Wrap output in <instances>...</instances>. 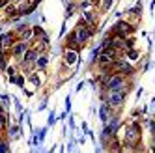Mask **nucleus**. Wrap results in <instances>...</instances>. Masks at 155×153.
<instances>
[{"mask_svg":"<svg viewBox=\"0 0 155 153\" xmlns=\"http://www.w3.org/2000/svg\"><path fill=\"white\" fill-rule=\"evenodd\" d=\"M103 86H105L107 92H125L127 93L131 88V82H129V76L120 75V73H112Z\"/></svg>","mask_w":155,"mask_h":153,"instance_id":"nucleus-1","label":"nucleus"},{"mask_svg":"<svg viewBox=\"0 0 155 153\" xmlns=\"http://www.w3.org/2000/svg\"><path fill=\"white\" fill-rule=\"evenodd\" d=\"M124 142L127 146H133V148H137L140 144V140H142V127L138 122H135V119H131V122L125 125L124 129Z\"/></svg>","mask_w":155,"mask_h":153,"instance_id":"nucleus-2","label":"nucleus"},{"mask_svg":"<svg viewBox=\"0 0 155 153\" xmlns=\"http://www.w3.org/2000/svg\"><path fill=\"white\" fill-rule=\"evenodd\" d=\"M73 32H75V37H77V43H79V47H84L86 43L90 41V37L94 36V32H95V30H92L90 26L84 23V21H81V23L75 26Z\"/></svg>","mask_w":155,"mask_h":153,"instance_id":"nucleus-3","label":"nucleus"},{"mask_svg":"<svg viewBox=\"0 0 155 153\" xmlns=\"http://www.w3.org/2000/svg\"><path fill=\"white\" fill-rule=\"evenodd\" d=\"M125 92H107V95H105V103L112 108V110H118V108L124 105V101H125Z\"/></svg>","mask_w":155,"mask_h":153,"instance_id":"nucleus-4","label":"nucleus"},{"mask_svg":"<svg viewBox=\"0 0 155 153\" xmlns=\"http://www.w3.org/2000/svg\"><path fill=\"white\" fill-rule=\"evenodd\" d=\"M30 49V41H23V39H17L15 43H13V47L9 49V56L12 58H15V60H23V56H25V52Z\"/></svg>","mask_w":155,"mask_h":153,"instance_id":"nucleus-5","label":"nucleus"},{"mask_svg":"<svg viewBox=\"0 0 155 153\" xmlns=\"http://www.w3.org/2000/svg\"><path fill=\"white\" fill-rule=\"evenodd\" d=\"M133 30H135V26L121 19V21H118V23L114 24V28L110 30V34H112V36H121V37H129L133 34Z\"/></svg>","mask_w":155,"mask_h":153,"instance_id":"nucleus-6","label":"nucleus"},{"mask_svg":"<svg viewBox=\"0 0 155 153\" xmlns=\"http://www.w3.org/2000/svg\"><path fill=\"white\" fill-rule=\"evenodd\" d=\"M15 41H17L15 32H6V34H2L0 36V52H8L9 54V49L13 47Z\"/></svg>","mask_w":155,"mask_h":153,"instance_id":"nucleus-7","label":"nucleus"},{"mask_svg":"<svg viewBox=\"0 0 155 153\" xmlns=\"http://www.w3.org/2000/svg\"><path fill=\"white\" fill-rule=\"evenodd\" d=\"M77 62H79V50L65 49L64 50V65H65V67H75Z\"/></svg>","mask_w":155,"mask_h":153,"instance_id":"nucleus-8","label":"nucleus"},{"mask_svg":"<svg viewBox=\"0 0 155 153\" xmlns=\"http://www.w3.org/2000/svg\"><path fill=\"white\" fill-rule=\"evenodd\" d=\"M47 65H49V56L45 52H41L39 56H38V60H36V63H34V69L36 71H39V73H43L47 69Z\"/></svg>","mask_w":155,"mask_h":153,"instance_id":"nucleus-9","label":"nucleus"},{"mask_svg":"<svg viewBox=\"0 0 155 153\" xmlns=\"http://www.w3.org/2000/svg\"><path fill=\"white\" fill-rule=\"evenodd\" d=\"M26 80L28 82H32V86H36V88H39L41 86V79H39V71H30L28 75H26Z\"/></svg>","mask_w":155,"mask_h":153,"instance_id":"nucleus-10","label":"nucleus"},{"mask_svg":"<svg viewBox=\"0 0 155 153\" xmlns=\"http://www.w3.org/2000/svg\"><path fill=\"white\" fill-rule=\"evenodd\" d=\"M99 112H101V119H103V122L105 123H108L110 122V118H112V108H110L107 103L101 106V110H99Z\"/></svg>","mask_w":155,"mask_h":153,"instance_id":"nucleus-11","label":"nucleus"},{"mask_svg":"<svg viewBox=\"0 0 155 153\" xmlns=\"http://www.w3.org/2000/svg\"><path fill=\"white\" fill-rule=\"evenodd\" d=\"M6 131H8V135H9V140H12V138H19V136H21V127H19V125H15V123H13V125H8V129H6Z\"/></svg>","mask_w":155,"mask_h":153,"instance_id":"nucleus-12","label":"nucleus"},{"mask_svg":"<svg viewBox=\"0 0 155 153\" xmlns=\"http://www.w3.org/2000/svg\"><path fill=\"white\" fill-rule=\"evenodd\" d=\"M9 82H13V84H17L19 88H25V84H26V75H21V73H17L13 79H9Z\"/></svg>","mask_w":155,"mask_h":153,"instance_id":"nucleus-13","label":"nucleus"},{"mask_svg":"<svg viewBox=\"0 0 155 153\" xmlns=\"http://www.w3.org/2000/svg\"><path fill=\"white\" fill-rule=\"evenodd\" d=\"M116 2V0H99V9H101V11H108L110 8H112V4Z\"/></svg>","mask_w":155,"mask_h":153,"instance_id":"nucleus-14","label":"nucleus"},{"mask_svg":"<svg viewBox=\"0 0 155 153\" xmlns=\"http://www.w3.org/2000/svg\"><path fill=\"white\" fill-rule=\"evenodd\" d=\"M125 54H127V60H129V62H137V60L140 58V52H138L137 49H129Z\"/></svg>","mask_w":155,"mask_h":153,"instance_id":"nucleus-15","label":"nucleus"},{"mask_svg":"<svg viewBox=\"0 0 155 153\" xmlns=\"http://www.w3.org/2000/svg\"><path fill=\"white\" fill-rule=\"evenodd\" d=\"M6 73H8V76H9V79H13V76L19 73L17 71V67H15V65H6V69H4Z\"/></svg>","mask_w":155,"mask_h":153,"instance_id":"nucleus-16","label":"nucleus"},{"mask_svg":"<svg viewBox=\"0 0 155 153\" xmlns=\"http://www.w3.org/2000/svg\"><path fill=\"white\" fill-rule=\"evenodd\" d=\"M0 153H9V140L0 142Z\"/></svg>","mask_w":155,"mask_h":153,"instance_id":"nucleus-17","label":"nucleus"},{"mask_svg":"<svg viewBox=\"0 0 155 153\" xmlns=\"http://www.w3.org/2000/svg\"><path fill=\"white\" fill-rule=\"evenodd\" d=\"M8 4H9V0H0V9H4Z\"/></svg>","mask_w":155,"mask_h":153,"instance_id":"nucleus-18","label":"nucleus"},{"mask_svg":"<svg viewBox=\"0 0 155 153\" xmlns=\"http://www.w3.org/2000/svg\"><path fill=\"white\" fill-rule=\"evenodd\" d=\"M9 2H15V4H17V2H21V0H9Z\"/></svg>","mask_w":155,"mask_h":153,"instance_id":"nucleus-19","label":"nucleus"},{"mask_svg":"<svg viewBox=\"0 0 155 153\" xmlns=\"http://www.w3.org/2000/svg\"><path fill=\"white\" fill-rule=\"evenodd\" d=\"M0 142H2V133H0Z\"/></svg>","mask_w":155,"mask_h":153,"instance_id":"nucleus-20","label":"nucleus"},{"mask_svg":"<svg viewBox=\"0 0 155 153\" xmlns=\"http://www.w3.org/2000/svg\"><path fill=\"white\" fill-rule=\"evenodd\" d=\"M90 2H92V0H90Z\"/></svg>","mask_w":155,"mask_h":153,"instance_id":"nucleus-21","label":"nucleus"}]
</instances>
